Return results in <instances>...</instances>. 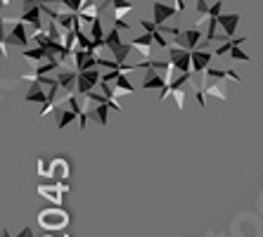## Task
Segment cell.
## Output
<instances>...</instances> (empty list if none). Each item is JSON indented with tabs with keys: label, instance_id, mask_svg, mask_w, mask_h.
Listing matches in <instances>:
<instances>
[{
	"label": "cell",
	"instance_id": "cell-3",
	"mask_svg": "<svg viewBox=\"0 0 263 237\" xmlns=\"http://www.w3.org/2000/svg\"><path fill=\"white\" fill-rule=\"evenodd\" d=\"M168 62L176 67L180 74H192V50L180 48V45H171L168 48Z\"/></svg>",
	"mask_w": 263,
	"mask_h": 237
},
{
	"label": "cell",
	"instance_id": "cell-1",
	"mask_svg": "<svg viewBox=\"0 0 263 237\" xmlns=\"http://www.w3.org/2000/svg\"><path fill=\"white\" fill-rule=\"evenodd\" d=\"M69 221H71L69 219V213L64 211V209H60V206H55V209H43V211L38 213V225H41L45 232L67 230Z\"/></svg>",
	"mask_w": 263,
	"mask_h": 237
},
{
	"label": "cell",
	"instance_id": "cell-15",
	"mask_svg": "<svg viewBox=\"0 0 263 237\" xmlns=\"http://www.w3.org/2000/svg\"><path fill=\"white\" fill-rule=\"evenodd\" d=\"M204 90H206V97H211V100H218V102L228 100V93H226V88H223V81H206Z\"/></svg>",
	"mask_w": 263,
	"mask_h": 237
},
{
	"label": "cell",
	"instance_id": "cell-35",
	"mask_svg": "<svg viewBox=\"0 0 263 237\" xmlns=\"http://www.w3.org/2000/svg\"><path fill=\"white\" fill-rule=\"evenodd\" d=\"M38 173L45 175V178L50 175V162H45V156H41V159H38Z\"/></svg>",
	"mask_w": 263,
	"mask_h": 237
},
{
	"label": "cell",
	"instance_id": "cell-34",
	"mask_svg": "<svg viewBox=\"0 0 263 237\" xmlns=\"http://www.w3.org/2000/svg\"><path fill=\"white\" fill-rule=\"evenodd\" d=\"M220 14H223V3L220 0H216L214 5H211V10H209V17H214V19H218Z\"/></svg>",
	"mask_w": 263,
	"mask_h": 237
},
{
	"label": "cell",
	"instance_id": "cell-33",
	"mask_svg": "<svg viewBox=\"0 0 263 237\" xmlns=\"http://www.w3.org/2000/svg\"><path fill=\"white\" fill-rule=\"evenodd\" d=\"M195 97H197V105L202 107H206V90H204V88H195Z\"/></svg>",
	"mask_w": 263,
	"mask_h": 237
},
{
	"label": "cell",
	"instance_id": "cell-20",
	"mask_svg": "<svg viewBox=\"0 0 263 237\" xmlns=\"http://www.w3.org/2000/svg\"><path fill=\"white\" fill-rule=\"evenodd\" d=\"M109 109H111V107L107 105V102H102V105H95V102H92L90 116L98 118V124H100V126H107V118H109Z\"/></svg>",
	"mask_w": 263,
	"mask_h": 237
},
{
	"label": "cell",
	"instance_id": "cell-18",
	"mask_svg": "<svg viewBox=\"0 0 263 237\" xmlns=\"http://www.w3.org/2000/svg\"><path fill=\"white\" fill-rule=\"evenodd\" d=\"M199 41H202V29L190 26V29L185 31V48H187V50H197V48L202 45Z\"/></svg>",
	"mask_w": 263,
	"mask_h": 237
},
{
	"label": "cell",
	"instance_id": "cell-26",
	"mask_svg": "<svg viewBox=\"0 0 263 237\" xmlns=\"http://www.w3.org/2000/svg\"><path fill=\"white\" fill-rule=\"evenodd\" d=\"M130 50H133V45L126 43L123 48H119V50L114 52V60H117L119 64H126V57H128V52H130Z\"/></svg>",
	"mask_w": 263,
	"mask_h": 237
},
{
	"label": "cell",
	"instance_id": "cell-14",
	"mask_svg": "<svg viewBox=\"0 0 263 237\" xmlns=\"http://www.w3.org/2000/svg\"><path fill=\"white\" fill-rule=\"evenodd\" d=\"M48 100H50V95L43 90V86H41V83H31L29 93H26V102H29V105L33 102V105H41V107H43Z\"/></svg>",
	"mask_w": 263,
	"mask_h": 237
},
{
	"label": "cell",
	"instance_id": "cell-38",
	"mask_svg": "<svg viewBox=\"0 0 263 237\" xmlns=\"http://www.w3.org/2000/svg\"><path fill=\"white\" fill-rule=\"evenodd\" d=\"M228 78H233V83H239V81H242V76H239L235 69H228Z\"/></svg>",
	"mask_w": 263,
	"mask_h": 237
},
{
	"label": "cell",
	"instance_id": "cell-36",
	"mask_svg": "<svg viewBox=\"0 0 263 237\" xmlns=\"http://www.w3.org/2000/svg\"><path fill=\"white\" fill-rule=\"evenodd\" d=\"M119 76H121V71H119V69H114V71H104V74H102V81L104 83H114Z\"/></svg>",
	"mask_w": 263,
	"mask_h": 237
},
{
	"label": "cell",
	"instance_id": "cell-31",
	"mask_svg": "<svg viewBox=\"0 0 263 237\" xmlns=\"http://www.w3.org/2000/svg\"><path fill=\"white\" fill-rule=\"evenodd\" d=\"M130 10H133V3H130V5H126V7H117V10H114V22H119V19H126V14H128Z\"/></svg>",
	"mask_w": 263,
	"mask_h": 237
},
{
	"label": "cell",
	"instance_id": "cell-4",
	"mask_svg": "<svg viewBox=\"0 0 263 237\" xmlns=\"http://www.w3.org/2000/svg\"><path fill=\"white\" fill-rule=\"evenodd\" d=\"M38 192H41V197H45V200H50L55 206H62V202H64V197H67L69 192V183H50V185H38Z\"/></svg>",
	"mask_w": 263,
	"mask_h": 237
},
{
	"label": "cell",
	"instance_id": "cell-37",
	"mask_svg": "<svg viewBox=\"0 0 263 237\" xmlns=\"http://www.w3.org/2000/svg\"><path fill=\"white\" fill-rule=\"evenodd\" d=\"M114 29H119V31H130L133 24H128L126 19H119V22H114Z\"/></svg>",
	"mask_w": 263,
	"mask_h": 237
},
{
	"label": "cell",
	"instance_id": "cell-24",
	"mask_svg": "<svg viewBox=\"0 0 263 237\" xmlns=\"http://www.w3.org/2000/svg\"><path fill=\"white\" fill-rule=\"evenodd\" d=\"M230 60H235V62H245V64L251 62V57L247 55V52L242 50L239 45H235V48H233V52H230Z\"/></svg>",
	"mask_w": 263,
	"mask_h": 237
},
{
	"label": "cell",
	"instance_id": "cell-16",
	"mask_svg": "<svg viewBox=\"0 0 263 237\" xmlns=\"http://www.w3.org/2000/svg\"><path fill=\"white\" fill-rule=\"evenodd\" d=\"M133 93H135V86L130 83L128 76L121 74L117 81H114V100H117V97H121V95H133Z\"/></svg>",
	"mask_w": 263,
	"mask_h": 237
},
{
	"label": "cell",
	"instance_id": "cell-40",
	"mask_svg": "<svg viewBox=\"0 0 263 237\" xmlns=\"http://www.w3.org/2000/svg\"><path fill=\"white\" fill-rule=\"evenodd\" d=\"M17 237H33V230H31V228H24V230L19 232Z\"/></svg>",
	"mask_w": 263,
	"mask_h": 237
},
{
	"label": "cell",
	"instance_id": "cell-27",
	"mask_svg": "<svg viewBox=\"0 0 263 237\" xmlns=\"http://www.w3.org/2000/svg\"><path fill=\"white\" fill-rule=\"evenodd\" d=\"M140 26H142V31H145V33H157V31H159V26L154 24V19H142Z\"/></svg>",
	"mask_w": 263,
	"mask_h": 237
},
{
	"label": "cell",
	"instance_id": "cell-19",
	"mask_svg": "<svg viewBox=\"0 0 263 237\" xmlns=\"http://www.w3.org/2000/svg\"><path fill=\"white\" fill-rule=\"evenodd\" d=\"M123 41H121V31H119V29H111L109 33H107V36H104V48H109L111 52H117L119 48H123Z\"/></svg>",
	"mask_w": 263,
	"mask_h": 237
},
{
	"label": "cell",
	"instance_id": "cell-7",
	"mask_svg": "<svg viewBox=\"0 0 263 237\" xmlns=\"http://www.w3.org/2000/svg\"><path fill=\"white\" fill-rule=\"evenodd\" d=\"M22 22L24 24H29L33 31H38V29H43V10H41V5H31V7H24L22 10Z\"/></svg>",
	"mask_w": 263,
	"mask_h": 237
},
{
	"label": "cell",
	"instance_id": "cell-11",
	"mask_svg": "<svg viewBox=\"0 0 263 237\" xmlns=\"http://www.w3.org/2000/svg\"><path fill=\"white\" fill-rule=\"evenodd\" d=\"M152 43H154V33H145V31H142V36H135L133 41H130L133 50H138L145 60H152V52H149Z\"/></svg>",
	"mask_w": 263,
	"mask_h": 237
},
{
	"label": "cell",
	"instance_id": "cell-25",
	"mask_svg": "<svg viewBox=\"0 0 263 237\" xmlns=\"http://www.w3.org/2000/svg\"><path fill=\"white\" fill-rule=\"evenodd\" d=\"M62 5H64V10H67V12H76V14H79L81 10H83V5H86V0H64Z\"/></svg>",
	"mask_w": 263,
	"mask_h": 237
},
{
	"label": "cell",
	"instance_id": "cell-17",
	"mask_svg": "<svg viewBox=\"0 0 263 237\" xmlns=\"http://www.w3.org/2000/svg\"><path fill=\"white\" fill-rule=\"evenodd\" d=\"M76 118H79V114L64 105L60 112H57V128H60V131H62V128H67L69 124H73V121H76Z\"/></svg>",
	"mask_w": 263,
	"mask_h": 237
},
{
	"label": "cell",
	"instance_id": "cell-39",
	"mask_svg": "<svg viewBox=\"0 0 263 237\" xmlns=\"http://www.w3.org/2000/svg\"><path fill=\"white\" fill-rule=\"evenodd\" d=\"M173 7L178 12H185V0H173Z\"/></svg>",
	"mask_w": 263,
	"mask_h": 237
},
{
	"label": "cell",
	"instance_id": "cell-6",
	"mask_svg": "<svg viewBox=\"0 0 263 237\" xmlns=\"http://www.w3.org/2000/svg\"><path fill=\"white\" fill-rule=\"evenodd\" d=\"M214 57L216 55L211 50H202V48L192 50V74H206V69L211 67Z\"/></svg>",
	"mask_w": 263,
	"mask_h": 237
},
{
	"label": "cell",
	"instance_id": "cell-9",
	"mask_svg": "<svg viewBox=\"0 0 263 237\" xmlns=\"http://www.w3.org/2000/svg\"><path fill=\"white\" fill-rule=\"evenodd\" d=\"M166 86H168V81H166L157 69H152V67L147 69L145 78H142V88H145V90H164Z\"/></svg>",
	"mask_w": 263,
	"mask_h": 237
},
{
	"label": "cell",
	"instance_id": "cell-22",
	"mask_svg": "<svg viewBox=\"0 0 263 237\" xmlns=\"http://www.w3.org/2000/svg\"><path fill=\"white\" fill-rule=\"evenodd\" d=\"M90 38L92 41H98V43H104V29H102V19H95L90 24Z\"/></svg>",
	"mask_w": 263,
	"mask_h": 237
},
{
	"label": "cell",
	"instance_id": "cell-5",
	"mask_svg": "<svg viewBox=\"0 0 263 237\" xmlns=\"http://www.w3.org/2000/svg\"><path fill=\"white\" fill-rule=\"evenodd\" d=\"M3 43H5V45H19V48L31 45V36L26 33V24H24V22L14 24V29L10 33H3Z\"/></svg>",
	"mask_w": 263,
	"mask_h": 237
},
{
	"label": "cell",
	"instance_id": "cell-8",
	"mask_svg": "<svg viewBox=\"0 0 263 237\" xmlns=\"http://www.w3.org/2000/svg\"><path fill=\"white\" fill-rule=\"evenodd\" d=\"M50 178L57 183H67L69 178V162L64 156H55L50 159Z\"/></svg>",
	"mask_w": 263,
	"mask_h": 237
},
{
	"label": "cell",
	"instance_id": "cell-32",
	"mask_svg": "<svg viewBox=\"0 0 263 237\" xmlns=\"http://www.w3.org/2000/svg\"><path fill=\"white\" fill-rule=\"evenodd\" d=\"M154 43L159 45V48H171V41H168V38H166L161 31H157V33H154Z\"/></svg>",
	"mask_w": 263,
	"mask_h": 237
},
{
	"label": "cell",
	"instance_id": "cell-41",
	"mask_svg": "<svg viewBox=\"0 0 263 237\" xmlns=\"http://www.w3.org/2000/svg\"><path fill=\"white\" fill-rule=\"evenodd\" d=\"M24 7H31V5H41V0H22Z\"/></svg>",
	"mask_w": 263,
	"mask_h": 237
},
{
	"label": "cell",
	"instance_id": "cell-28",
	"mask_svg": "<svg viewBox=\"0 0 263 237\" xmlns=\"http://www.w3.org/2000/svg\"><path fill=\"white\" fill-rule=\"evenodd\" d=\"M195 7H197V14H199V17H209L211 5H206V0H195Z\"/></svg>",
	"mask_w": 263,
	"mask_h": 237
},
{
	"label": "cell",
	"instance_id": "cell-23",
	"mask_svg": "<svg viewBox=\"0 0 263 237\" xmlns=\"http://www.w3.org/2000/svg\"><path fill=\"white\" fill-rule=\"evenodd\" d=\"M233 48H235V41H233V38H228L226 43H220L218 48H216V50H214V55H216V57L230 55V52H233Z\"/></svg>",
	"mask_w": 263,
	"mask_h": 237
},
{
	"label": "cell",
	"instance_id": "cell-2",
	"mask_svg": "<svg viewBox=\"0 0 263 237\" xmlns=\"http://www.w3.org/2000/svg\"><path fill=\"white\" fill-rule=\"evenodd\" d=\"M102 69L95 67V69H88V71H81L79 74V81H76V93L79 95H90L92 90H98L100 83H102Z\"/></svg>",
	"mask_w": 263,
	"mask_h": 237
},
{
	"label": "cell",
	"instance_id": "cell-30",
	"mask_svg": "<svg viewBox=\"0 0 263 237\" xmlns=\"http://www.w3.org/2000/svg\"><path fill=\"white\" fill-rule=\"evenodd\" d=\"M159 31L164 33V36H173V38H176V36H180V33H183V31H180V29H178V26H168V24L159 26Z\"/></svg>",
	"mask_w": 263,
	"mask_h": 237
},
{
	"label": "cell",
	"instance_id": "cell-21",
	"mask_svg": "<svg viewBox=\"0 0 263 237\" xmlns=\"http://www.w3.org/2000/svg\"><path fill=\"white\" fill-rule=\"evenodd\" d=\"M22 57L29 60V62H45V60H48V52L36 45V48H24V50H22Z\"/></svg>",
	"mask_w": 263,
	"mask_h": 237
},
{
	"label": "cell",
	"instance_id": "cell-29",
	"mask_svg": "<svg viewBox=\"0 0 263 237\" xmlns=\"http://www.w3.org/2000/svg\"><path fill=\"white\" fill-rule=\"evenodd\" d=\"M173 100H176V107L183 112V107H185V88H180V90H176V93L171 95Z\"/></svg>",
	"mask_w": 263,
	"mask_h": 237
},
{
	"label": "cell",
	"instance_id": "cell-42",
	"mask_svg": "<svg viewBox=\"0 0 263 237\" xmlns=\"http://www.w3.org/2000/svg\"><path fill=\"white\" fill-rule=\"evenodd\" d=\"M41 3H43V0H41Z\"/></svg>",
	"mask_w": 263,
	"mask_h": 237
},
{
	"label": "cell",
	"instance_id": "cell-12",
	"mask_svg": "<svg viewBox=\"0 0 263 237\" xmlns=\"http://www.w3.org/2000/svg\"><path fill=\"white\" fill-rule=\"evenodd\" d=\"M57 81H60L62 90L76 93V81H79V71H76V69H62V71H57Z\"/></svg>",
	"mask_w": 263,
	"mask_h": 237
},
{
	"label": "cell",
	"instance_id": "cell-13",
	"mask_svg": "<svg viewBox=\"0 0 263 237\" xmlns=\"http://www.w3.org/2000/svg\"><path fill=\"white\" fill-rule=\"evenodd\" d=\"M218 24H220V29H223V33H226L228 38H233L235 31H237V26H239V14L237 12L220 14V17H218Z\"/></svg>",
	"mask_w": 263,
	"mask_h": 237
},
{
	"label": "cell",
	"instance_id": "cell-10",
	"mask_svg": "<svg viewBox=\"0 0 263 237\" xmlns=\"http://www.w3.org/2000/svg\"><path fill=\"white\" fill-rule=\"evenodd\" d=\"M176 12L178 10L173 5H164V3H154L152 5V19H154V24L157 26H164Z\"/></svg>",
	"mask_w": 263,
	"mask_h": 237
}]
</instances>
